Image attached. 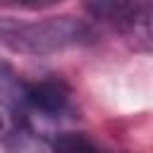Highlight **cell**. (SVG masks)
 <instances>
[{
	"instance_id": "5b68a950",
	"label": "cell",
	"mask_w": 153,
	"mask_h": 153,
	"mask_svg": "<svg viewBox=\"0 0 153 153\" xmlns=\"http://www.w3.org/2000/svg\"><path fill=\"white\" fill-rule=\"evenodd\" d=\"M0 98L10 105H24V81L14 76L7 62H0Z\"/></svg>"
},
{
	"instance_id": "3957f363",
	"label": "cell",
	"mask_w": 153,
	"mask_h": 153,
	"mask_svg": "<svg viewBox=\"0 0 153 153\" xmlns=\"http://www.w3.org/2000/svg\"><path fill=\"white\" fill-rule=\"evenodd\" d=\"M84 5L88 10V14L96 19L124 22V19H131L136 0H84Z\"/></svg>"
},
{
	"instance_id": "7a4b0ae2",
	"label": "cell",
	"mask_w": 153,
	"mask_h": 153,
	"mask_svg": "<svg viewBox=\"0 0 153 153\" xmlns=\"http://www.w3.org/2000/svg\"><path fill=\"white\" fill-rule=\"evenodd\" d=\"M67 100H69V88L60 79L24 81V105L43 115H60L67 108Z\"/></svg>"
},
{
	"instance_id": "52a82bcc",
	"label": "cell",
	"mask_w": 153,
	"mask_h": 153,
	"mask_svg": "<svg viewBox=\"0 0 153 153\" xmlns=\"http://www.w3.org/2000/svg\"><path fill=\"white\" fill-rule=\"evenodd\" d=\"M0 131H2V115H0Z\"/></svg>"
},
{
	"instance_id": "277c9868",
	"label": "cell",
	"mask_w": 153,
	"mask_h": 153,
	"mask_svg": "<svg viewBox=\"0 0 153 153\" xmlns=\"http://www.w3.org/2000/svg\"><path fill=\"white\" fill-rule=\"evenodd\" d=\"M53 153H105L96 141L79 131H65L53 139Z\"/></svg>"
},
{
	"instance_id": "6da1fadb",
	"label": "cell",
	"mask_w": 153,
	"mask_h": 153,
	"mask_svg": "<svg viewBox=\"0 0 153 153\" xmlns=\"http://www.w3.org/2000/svg\"><path fill=\"white\" fill-rule=\"evenodd\" d=\"M88 38V29L72 17H50L41 22L0 19V43L26 55H48L79 45Z\"/></svg>"
},
{
	"instance_id": "8992f818",
	"label": "cell",
	"mask_w": 153,
	"mask_h": 153,
	"mask_svg": "<svg viewBox=\"0 0 153 153\" xmlns=\"http://www.w3.org/2000/svg\"><path fill=\"white\" fill-rule=\"evenodd\" d=\"M19 5H26V7H43V5H53L57 0H14Z\"/></svg>"
}]
</instances>
